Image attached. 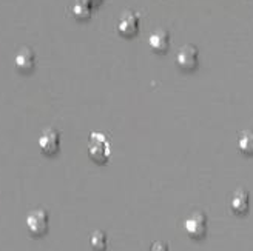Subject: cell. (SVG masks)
Listing matches in <instances>:
<instances>
[{
  "label": "cell",
  "instance_id": "obj_2",
  "mask_svg": "<svg viewBox=\"0 0 253 251\" xmlns=\"http://www.w3.org/2000/svg\"><path fill=\"white\" fill-rule=\"evenodd\" d=\"M25 225H27V230L30 231V234H33L36 237L45 236L49 228L48 211L43 208H37V210L30 211L27 216V220H25Z\"/></svg>",
  "mask_w": 253,
  "mask_h": 251
},
{
  "label": "cell",
  "instance_id": "obj_3",
  "mask_svg": "<svg viewBox=\"0 0 253 251\" xmlns=\"http://www.w3.org/2000/svg\"><path fill=\"white\" fill-rule=\"evenodd\" d=\"M207 216L202 211H193L184 220V231L192 237V239H201L207 233Z\"/></svg>",
  "mask_w": 253,
  "mask_h": 251
},
{
  "label": "cell",
  "instance_id": "obj_12",
  "mask_svg": "<svg viewBox=\"0 0 253 251\" xmlns=\"http://www.w3.org/2000/svg\"><path fill=\"white\" fill-rule=\"evenodd\" d=\"M238 146L244 154H253V131L246 130L241 136H239Z\"/></svg>",
  "mask_w": 253,
  "mask_h": 251
},
{
  "label": "cell",
  "instance_id": "obj_4",
  "mask_svg": "<svg viewBox=\"0 0 253 251\" xmlns=\"http://www.w3.org/2000/svg\"><path fill=\"white\" fill-rule=\"evenodd\" d=\"M60 133L56 128H46L39 136V148L45 156H54L60 149Z\"/></svg>",
  "mask_w": 253,
  "mask_h": 251
},
{
  "label": "cell",
  "instance_id": "obj_6",
  "mask_svg": "<svg viewBox=\"0 0 253 251\" xmlns=\"http://www.w3.org/2000/svg\"><path fill=\"white\" fill-rule=\"evenodd\" d=\"M139 27H141L139 14H136L134 11H126L118 22V33L122 37H133L139 33Z\"/></svg>",
  "mask_w": 253,
  "mask_h": 251
},
{
  "label": "cell",
  "instance_id": "obj_14",
  "mask_svg": "<svg viewBox=\"0 0 253 251\" xmlns=\"http://www.w3.org/2000/svg\"><path fill=\"white\" fill-rule=\"evenodd\" d=\"M82 2H85V3H88V5H97L99 2H100V0H82Z\"/></svg>",
  "mask_w": 253,
  "mask_h": 251
},
{
  "label": "cell",
  "instance_id": "obj_9",
  "mask_svg": "<svg viewBox=\"0 0 253 251\" xmlns=\"http://www.w3.org/2000/svg\"><path fill=\"white\" fill-rule=\"evenodd\" d=\"M249 205H250V197H249V193L243 188H238V190L232 194L230 197V207L235 213L238 215H244V213L249 210Z\"/></svg>",
  "mask_w": 253,
  "mask_h": 251
},
{
  "label": "cell",
  "instance_id": "obj_1",
  "mask_svg": "<svg viewBox=\"0 0 253 251\" xmlns=\"http://www.w3.org/2000/svg\"><path fill=\"white\" fill-rule=\"evenodd\" d=\"M88 156L97 164H105L111 156V142L104 133H91L88 139Z\"/></svg>",
  "mask_w": 253,
  "mask_h": 251
},
{
  "label": "cell",
  "instance_id": "obj_13",
  "mask_svg": "<svg viewBox=\"0 0 253 251\" xmlns=\"http://www.w3.org/2000/svg\"><path fill=\"white\" fill-rule=\"evenodd\" d=\"M150 251H169V247L166 244H162V242H156L151 245Z\"/></svg>",
  "mask_w": 253,
  "mask_h": 251
},
{
  "label": "cell",
  "instance_id": "obj_5",
  "mask_svg": "<svg viewBox=\"0 0 253 251\" xmlns=\"http://www.w3.org/2000/svg\"><path fill=\"white\" fill-rule=\"evenodd\" d=\"M176 64L184 71H193L199 64V51L195 45H184L176 56Z\"/></svg>",
  "mask_w": 253,
  "mask_h": 251
},
{
  "label": "cell",
  "instance_id": "obj_7",
  "mask_svg": "<svg viewBox=\"0 0 253 251\" xmlns=\"http://www.w3.org/2000/svg\"><path fill=\"white\" fill-rule=\"evenodd\" d=\"M14 65H16L17 71H20L23 74L31 72L36 67V54L33 49L28 46L20 48L17 54L14 56Z\"/></svg>",
  "mask_w": 253,
  "mask_h": 251
},
{
  "label": "cell",
  "instance_id": "obj_10",
  "mask_svg": "<svg viewBox=\"0 0 253 251\" xmlns=\"http://www.w3.org/2000/svg\"><path fill=\"white\" fill-rule=\"evenodd\" d=\"M90 247L93 251H105L108 247V241H107V236L104 231H93L90 234Z\"/></svg>",
  "mask_w": 253,
  "mask_h": 251
},
{
  "label": "cell",
  "instance_id": "obj_11",
  "mask_svg": "<svg viewBox=\"0 0 253 251\" xmlns=\"http://www.w3.org/2000/svg\"><path fill=\"white\" fill-rule=\"evenodd\" d=\"M91 5H88L85 2H82V0H76L74 5L71 6V12L74 17H78L81 20H85V19H90L91 16Z\"/></svg>",
  "mask_w": 253,
  "mask_h": 251
},
{
  "label": "cell",
  "instance_id": "obj_8",
  "mask_svg": "<svg viewBox=\"0 0 253 251\" xmlns=\"http://www.w3.org/2000/svg\"><path fill=\"white\" fill-rule=\"evenodd\" d=\"M148 45L155 53H166L170 48V34L166 30H156L150 34L148 37Z\"/></svg>",
  "mask_w": 253,
  "mask_h": 251
}]
</instances>
